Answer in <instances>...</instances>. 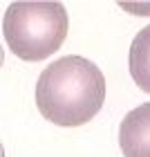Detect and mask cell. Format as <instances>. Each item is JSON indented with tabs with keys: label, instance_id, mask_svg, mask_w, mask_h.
I'll list each match as a JSON object with an SVG mask.
<instances>
[{
	"label": "cell",
	"instance_id": "1",
	"mask_svg": "<svg viewBox=\"0 0 150 157\" xmlns=\"http://www.w3.org/2000/svg\"><path fill=\"white\" fill-rule=\"evenodd\" d=\"M34 97L38 112L47 121L63 128H78L103 108L105 76L83 56H63L40 72Z\"/></svg>",
	"mask_w": 150,
	"mask_h": 157
},
{
	"label": "cell",
	"instance_id": "2",
	"mask_svg": "<svg viewBox=\"0 0 150 157\" xmlns=\"http://www.w3.org/2000/svg\"><path fill=\"white\" fill-rule=\"evenodd\" d=\"M69 18L61 2H11L2 18V36L11 54L23 61L52 56L67 38Z\"/></svg>",
	"mask_w": 150,
	"mask_h": 157
},
{
	"label": "cell",
	"instance_id": "3",
	"mask_svg": "<svg viewBox=\"0 0 150 157\" xmlns=\"http://www.w3.org/2000/svg\"><path fill=\"white\" fill-rule=\"evenodd\" d=\"M119 148L123 157H150V103H141L119 126Z\"/></svg>",
	"mask_w": 150,
	"mask_h": 157
},
{
	"label": "cell",
	"instance_id": "4",
	"mask_svg": "<svg viewBox=\"0 0 150 157\" xmlns=\"http://www.w3.org/2000/svg\"><path fill=\"white\" fill-rule=\"evenodd\" d=\"M128 67L134 85H139V90L150 94V25L134 36L130 45V56H128Z\"/></svg>",
	"mask_w": 150,
	"mask_h": 157
}]
</instances>
